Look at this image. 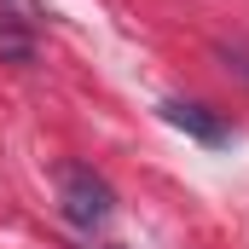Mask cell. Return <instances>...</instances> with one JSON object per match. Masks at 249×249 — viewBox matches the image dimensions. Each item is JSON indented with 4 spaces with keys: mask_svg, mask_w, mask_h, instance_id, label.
Returning a JSON list of instances; mask_svg holds the SVG:
<instances>
[{
    "mask_svg": "<svg viewBox=\"0 0 249 249\" xmlns=\"http://www.w3.org/2000/svg\"><path fill=\"white\" fill-rule=\"evenodd\" d=\"M58 203L81 232H93V226H105L116 214V191L105 186L87 162H58Z\"/></svg>",
    "mask_w": 249,
    "mask_h": 249,
    "instance_id": "6da1fadb",
    "label": "cell"
},
{
    "mask_svg": "<svg viewBox=\"0 0 249 249\" xmlns=\"http://www.w3.org/2000/svg\"><path fill=\"white\" fill-rule=\"evenodd\" d=\"M162 116H168L174 127H186L191 139H203V145H220V139H226V122H220V116H209L203 105H186V99H174V105H162Z\"/></svg>",
    "mask_w": 249,
    "mask_h": 249,
    "instance_id": "7a4b0ae2",
    "label": "cell"
},
{
    "mask_svg": "<svg viewBox=\"0 0 249 249\" xmlns=\"http://www.w3.org/2000/svg\"><path fill=\"white\" fill-rule=\"evenodd\" d=\"M0 58H12V64H29V58H35L29 29H23V23H12V18H0Z\"/></svg>",
    "mask_w": 249,
    "mask_h": 249,
    "instance_id": "3957f363",
    "label": "cell"
},
{
    "mask_svg": "<svg viewBox=\"0 0 249 249\" xmlns=\"http://www.w3.org/2000/svg\"><path fill=\"white\" fill-rule=\"evenodd\" d=\"M0 18H12V23L35 29V23L47 18V6H41V0H0Z\"/></svg>",
    "mask_w": 249,
    "mask_h": 249,
    "instance_id": "277c9868",
    "label": "cell"
},
{
    "mask_svg": "<svg viewBox=\"0 0 249 249\" xmlns=\"http://www.w3.org/2000/svg\"><path fill=\"white\" fill-rule=\"evenodd\" d=\"M220 58H226V70H238V75L249 81V53H220Z\"/></svg>",
    "mask_w": 249,
    "mask_h": 249,
    "instance_id": "5b68a950",
    "label": "cell"
}]
</instances>
